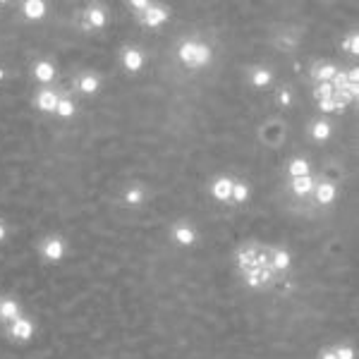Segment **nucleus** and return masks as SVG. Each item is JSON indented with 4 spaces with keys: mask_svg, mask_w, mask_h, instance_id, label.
I'll list each match as a JSON object with an SVG mask.
<instances>
[{
    "mask_svg": "<svg viewBox=\"0 0 359 359\" xmlns=\"http://www.w3.org/2000/svg\"><path fill=\"white\" fill-rule=\"evenodd\" d=\"M311 137H314L316 142H326L328 137H330V125H328L326 120L314 122V127H311Z\"/></svg>",
    "mask_w": 359,
    "mask_h": 359,
    "instance_id": "18",
    "label": "nucleus"
},
{
    "mask_svg": "<svg viewBox=\"0 0 359 359\" xmlns=\"http://www.w3.org/2000/svg\"><path fill=\"white\" fill-rule=\"evenodd\" d=\"M290 187H292L294 196H306L314 192L316 182L311 180V175H304V177H292V180H290Z\"/></svg>",
    "mask_w": 359,
    "mask_h": 359,
    "instance_id": "6",
    "label": "nucleus"
},
{
    "mask_svg": "<svg viewBox=\"0 0 359 359\" xmlns=\"http://www.w3.org/2000/svg\"><path fill=\"white\" fill-rule=\"evenodd\" d=\"M194 55H196V41H185V44L177 48V58H180L187 67L194 65Z\"/></svg>",
    "mask_w": 359,
    "mask_h": 359,
    "instance_id": "12",
    "label": "nucleus"
},
{
    "mask_svg": "<svg viewBox=\"0 0 359 359\" xmlns=\"http://www.w3.org/2000/svg\"><path fill=\"white\" fill-rule=\"evenodd\" d=\"M87 20L91 27L101 29V27H106V12L101 10V8H91V10L87 12Z\"/></svg>",
    "mask_w": 359,
    "mask_h": 359,
    "instance_id": "21",
    "label": "nucleus"
},
{
    "mask_svg": "<svg viewBox=\"0 0 359 359\" xmlns=\"http://www.w3.org/2000/svg\"><path fill=\"white\" fill-rule=\"evenodd\" d=\"M132 8H134V10H142V12H146L149 10V5H151V3H146V0H134V3H130Z\"/></svg>",
    "mask_w": 359,
    "mask_h": 359,
    "instance_id": "31",
    "label": "nucleus"
},
{
    "mask_svg": "<svg viewBox=\"0 0 359 359\" xmlns=\"http://www.w3.org/2000/svg\"><path fill=\"white\" fill-rule=\"evenodd\" d=\"M278 98H280V103H283V106H290V101H292V96H290V91H287V89H283Z\"/></svg>",
    "mask_w": 359,
    "mask_h": 359,
    "instance_id": "33",
    "label": "nucleus"
},
{
    "mask_svg": "<svg viewBox=\"0 0 359 359\" xmlns=\"http://www.w3.org/2000/svg\"><path fill=\"white\" fill-rule=\"evenodd\" d=\"M335 72H337L335 65H318L314 72H311V75H314L318 82H330V79L335 77Z\"/></svg>",
    "mask_w": 359,
    "mask_h": 359,
    "instance_id": "20",
    "label": "nucleus"
},
{
    "mask_svg": "<svg viewBox=\"0 0 359 359\" xmlns=\"http://www.w3.org/2000/svg\"><path fill=\"white\" fill-rule=\"evenodd\" d=\"M173 237L177 244H182V247H192L196 242V232L194 228H189V225H177L173 232Z\"/></svg>",
    "mask_w": 359,
    "mask_h": 359,
    "instance_id": "8",
    "label": "nucleus"
},
{
    "mask_svg": "<svg viewBox=\"0 0 359 359\" xmlns=\"http://www.w3.org/2000/svg\"><path fill=\"white\" fill-rule=\"evenodd\" d=\"M237 263L242 271H249L256 266V251L254 249H239L237 251Z\"/></svg>",
    "mask_w": 359,
    "mask_h": 359,
    "instance_id": "14",
    "label": "nucleus"
},
{
    "mask_svg": "<svg viewBox=\"0 0 359 359\" xmlns=\"http://www.w3.org/2000/svg\"><path fill=\"white\" fill-rule=\"evenodd\" d=\"M290 254L285 249H275L273 251V259H271V268L273 271H287L290 268Z\"/></svg>",
    "mask_w": 359,
    "mask_h": 359,
    "instance_id": "13",
    "label": "nucleus"
},
{
    "mask_svg": "<svg viewBox=\"0 0 359 359\" xmlns=\"http://www.w3.org/2000/svg\"><path fill=\"white\" fill-rule=\"evenodd\" d=\"M230 199L237 201V204L247 201V199H249V187L244 185V182H235V185H232V196H230Z\"/></svg>",
    "mask_w": 359,
    "mask_h": 359,
    "instance_id": "23",
    "label": "nucleus"
},
{
    "mask_svg": "<svg viewBox=\"0 0 359 359\" xmlns=\"http://www.w3.org/2000/svg\"><path fill=\"white\" fill-rule=\"evenodd\" d=\"M347 82H349V84H357V82H359V70H357V67H352V70L347 72Z\"/></svg>",
    "mask_w": 359,
    "mask_h": 359,
    "instance_id": "32",
    "label": "nucleus"
},
{
    "mask_svg": "<svg viewBox=\"0 0 359 359\" xmlns=\"http://www.w3.org/2000/svg\"><path fill=\"white\" fill-rule=\"evenodd\" d=\"M247 273V285L249 287H261V280H259V268L254 266V268H249V271H244Z\"/></svg>",
    "mask_w": 359,
    "mask_h": 359,
    "instance_id": "27",
    "label": "nucleus"
},
{
    "mask_svg": "<svg viewBox=\"0 0 359 359\" xmlns=\"http://www.w3.org/2000/svg\"><path fill=\"white\" fill-rule=\"evenodd\" d=\"M24 15H27V20H44L46 3H41V0H27L24 3Z\"/></svg>",
    "mask_w": 359,
    "mask_h": 359,
    "instance_id": "10",
    "label": "nucleus"
},
{
    "mask_svg": "<svg viewBox=\"0 0 359 359\" xmlns=\"http://www.w3.org/2000/svg\"><path fill=\"white\" fill-rule=\"evenodd\" d=\"M58 94L55 91H41L39 94V98H36V106L41 110H46V113H55V108H58Z\"/></svg>",
    "mask_w": 359,
    "mask_h": 359,
    "instance_id": "9",
    "label": "nucleus"
},
{
    "mask_svg": "<svg viewBox=\"0 0 359 359\" xmlns=\"http://www.w3.org/2000/svg\"><path fill=\"white\" fill-rule=\"evenodd\" d=\"M10 333H12L15 340H29V337L34 335L32 321H29V318H22V316H20V318H15V321H12Z\"/></svg>",
    "mask_w": 359,
    "mask_h": 359,
    "instance_id": "3",
    "label": "nucleus"
},
{
    "mask_svg": "<svg viewBox=\"0 0 359 359\" xmlns=\"http://www.w3.org/2000/svg\"><path fill=\"white\" fill-rule=\"evenodd\" d=\"M321 359H335V354H333V352H323V354H321Z\"/></svg>",
    "mask_w": 359,
    "mask_h": 359,
    "instance_id": "34",
    "label": "nucleus"
},
{
    "mask_svg": "<svg viewBox=\"0 0 359 359\" xmlns=\"http://www.w3.org/2000/svg\"><path fill=\"white\" fill-rule=\"evenodd\" d=\"M0 318H5V321L20 318V304L15 299H0Z\"/></svg>",
    "mask_w": 359,
    "mask_h": 359,
    "instance_id": "11",
    "label": "nucleus"
},
{
    "mask_svg": "<svg viewBox=\"0 0 359 359\" xmlns=\"http://www.w3.org/2000/svg\"><path fill=\"white\" fill-rule=\"evenodd\" d=\"M333 354H335V359H354V349L349 345H342V347L333 349Z\"/></svg>",
    "mask_w": 359,
    "mask_h": 359,
    "instance_id": "28",
    "label": "nucleus"
},
{
    "mask_svg": "<svg viewBox=\"0 0 359 359\" xmlns=\"http://www.w3.org/2000/svg\"><path fill=\"white\" fill-rule=\"evenodd\" d=\"M318 110H321V113H335V103H333V98L318 101Z\"/></svg>",
    "mask_w": 359,
    "mask_h": 359,
    "instance_id": "30",
    "label": "nucleus"
},
{
    "mask_svg": "<svg viewBox=\"0 0 359 359\" xmlns=\"http://www.w3.org/2000/svg\"><path fill=\"white\" fill-rule=\"evenodd\" d=\"M251 84H254V87H268V84H271V72L263 70V67L254 70V72H251Z\"/></svg>",
    "mask_w": 359,
    "mask_h": 359,
    "instance_id": "22",
    "label": "nucleus"
},
{
    "mask_svg": "<svg viewBox=\"0 0 359 359\" xmlns=\"http://www.w3.org/2000/svg\"><path fill=\"white\" fill-rule=\"evenodd\" d=\"M122 65L127 72H139L144 67V53L137 51V48H127L125 51V58H122Z\"/></svg>",
    "mask_w": 359,
    "mask_h": 359,
    "instance_id": "5",
    "label": "nucleus"
},
{
    "mask_svg": "<svg viewBox=\"0 0 359 359\" xmlns=\"http://www.w3.org/2000/svg\"><path fill=\"white\" fill-rule=\"evenodd\" d=\"M232 180L230 177H218L216 182L211 185V194H213V199H218V201H230V196H232Z\"/></svg>",
    "mask_w": 359,
    "mask_h": 359,
    "instance_id": "2",
    "label": "nucleus"
},
{
    "mask_svg": "<svg viewBox=\"0 0 359 359\" xmlns=\"http://www.w3.org/2000/svg\"><path fill=\"white\" fill-rule=\"evenodd\" d=\"M125 201H127L130 206H142V201H144V189H142V187H132V189H127V194H125Z\"/></svg>",
    "mask_w": 359,
    "mask_h": 359,
    "instance_id": "24",
    "label": "nucleus"
},
{
    "mask_svg": "<svg viewBox=\"0 0 359 359\" xmlns=\"http://www.w3.org/2000/svg\"><path fill=\"white\" fill-rule=\"evenodd\" d=\"M98 87H101V79L96 75H84L79 79V91H84V94H96Z\"/></svg>",
    "mask_w": 359,
    "mask_h": 359,
    "instance_id": "17",
    "label": "nucleus"
},
{
    "mask_svg": "<svg viewBox=\"0 0 359 359\" xmlns=\"http://www.w3.org/2000/svg\"><path fill=\"white\" fill-rule=\"evenodd\" d=\"M314 196L321 206H328L335 201V185L333 182H321V185L314 187Z\"/></svg>",
    "mask_w": 359,
    "mask_h": 359,
    "instance_id": "4",
    "label": "nucleus"
},
{
    "mask_svg": "<svg viewBox=\"0 0 359 359\" xmlns=\"http://www.w3.org/2000/svg\"><path fill=\"white\" fill-rule=\"evenodd\" d=\"M3 239H5V225L0 223V242H3Z\"/></svg>",
    "mask_w": 359,
    "mask_h": 359,
    "instance_id": "35",
    "label": "nucleus"
},
{
    "mask_svg": "<svg viewBox=\"0 0 359 359\" xmlns=\"http://www.w3.org/2000/svg\"><path fill=\"white\" fill-rule=\"evenodd\" d=\"M287 173H290V177H304V175H309V161H306V158H294V161H290Z\"/></svg>",
    "mask_w": 359,
    "mask_h": 359,
    "instance_id": "16",
    "label": "nucleus"
},
{
    "mask_svg": "<svg viewBox=\"0 0 359 359\" xmlns=\"http://www.w3.org/2000/svg\"><path fill=\"white\" fill-rule=\"evenodd\" d=\"M3 77H5V72H3V70H0V79H3Z\"/></svg>",
    "mask_w": 359,
    "mask_h": 359,
    "instance_id": "36",
    "label": "nucleus"
},
{
    "mask_svg": "<svg viewBox=\"0 0 359 359\" xmlns=\"http://www.w3.org/2000/svg\"><path fill=\"white\" fill-rule=\"evenodd\" d=\"M211 63V48L206 44H196V55H194V65L192 67H204Z\"/></svg>",
    "mask_w": 359,
    "mask_h": 359,
    "instance_id": "19",
    "label": "nucleus"
},
{
    "mask_svg": "<svg viewBox=\"0 0 359 359\" xmlns=\"http://www.w3.org/2000/svg\"><path fill=\"white\" fill-rule=\"evenodd\" d=\"M55 113H58L60 118H72V115H75V103H72L70 98H60V101H58V108H55Z\"/></svg>",
    "mask_w": 359,
    "mask_h": 359,
    "instance_id": "25",
    "label": "nucleus"
},
{
    "mask_svg": "<svg viewBox=\"0 0 359 359\" xmlns=\"http://www.w3.org/2000/svg\"><path fill=\"white\" fill-rule=\"evenodd\" d=\"M342 48H349L352 53H359V36L357 34H352V36H349V41L342 44Z\"/></svg>",
    "mask_w": 359,
    "mask_h": 359,
    "instance_id": "29",
    "label": "nucleus"
},
{
    "mask_svg": "<svg viewBox=\"0 0 359 359\" xmlns=\"http://www.w3.org/2000/svg\"><path fill=\"white\" fill-rule=\"evenodd\" d=\"M163 22H168V12L158 5H149V10L144 12V24L146 27H161Z\"/></svg>",
    "mask_w": 359,
    "mask_h": 359,
    "instance_id": "7",
    "label": "nucleus"
},
{
    "mask_svg": "<svg viewBox=\"0 0 359 359\" xmlns=\"http://www.w3.org/2000/svg\"><path fill=\"white\" fill-rule=\"evenodd\" d=\"M316 101H326V98H333V84L330 82H318V87L314 91Z\"/></svg>",
    "mask_w": 359,
    "mask_h": 359,
    "instance_id": "26",
    "label": "nucleus"
},
{
    "mask_svg": "<svg viewBox=\"0 0 359 359\" xmlns=\"http://www.w3.org/2000/svg\"><path fill=\"white\" fill-rule=\"evenodd\" d=\"M41 254H44L48 261H60L63 256H65V242L60 237H51L44 242V247H41Z\"/></svg>",
    "mask_w": 359,
    "mask_h": 359,
    "instance_id": "1",
    "label": "nucleus"
},
{
    "mask_svg": "<svg viewBox=\"0 0 359 359\" xmlns=\"http://www.w3.org/2000/svg\"><path fill=\"white\" fill-rule=\"evenodd\" d=\"M34 75H36L39 82H51L55 77V67L51 65V63L41 60V63H36V67H34Z\"/></svg>",
    "mask_w": 359,
    "mask_h": 359,
    "instance_id": "15",
    "label": "nucleus"
}]
</instances>
